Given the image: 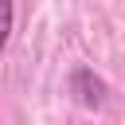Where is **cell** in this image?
<instances>
[{
	"label": "cell",
	"instance_id": "cell-1",
	"mask_svg": "<svg viewBox=\"0 0 125 125\" xmlns=\"http://www.w3.org/2000/svg\"><path fill=\"white\" fill-rule=\"evenodd\" d=\"M70 94H74V102H78L82 109H105V102H109L105 82H102L90 66H74V74H70Z\"/></svg>",
	"mask_w": 125,
	"mask_h": 125
},
{
	"label": "cell",
	"instance_id": "cell-2",
	"mask_svg": "<svg viewBox=\"0 0 125 125\" xmlns=\"http://www.w3.org/2000/svg\"><path fill=\"white\" fill-rule=\"evenodd\" d=\"M12 0H0V51L8 47V39H12Z\"/></svg>",
	"mask_w": 125,
	"mask_h": 125
}]
</instances>
